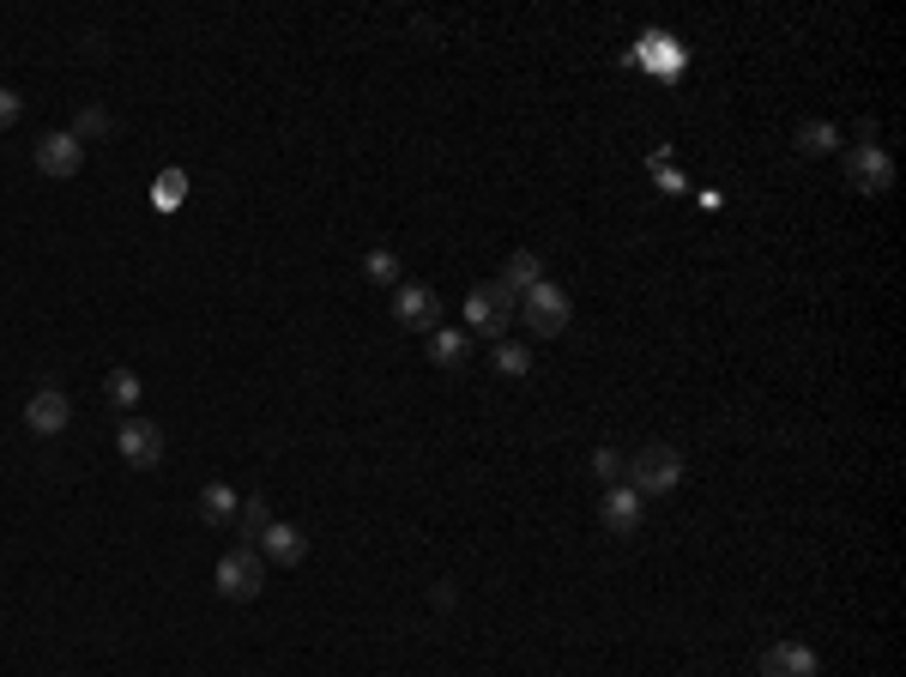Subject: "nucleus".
Returning a JSON list of instances; mask_svg holds the SVG:
<instances>
[{"label": "nucleus", "mask_w": 906, "mask_h": 677, "mask_svg": "<svg viewBox=\"0 0 906 677\" xmlns=\"http://www.w3.org/2000/svg\"><path fill=\"white\" fill-rule=\"evenodd\" d=\"M846 176H852V188H858V194H888V188H895V158H888L883 146H871V139H864V146L846 151Z\"/></svg>", "instance_id": "39448f33"}, {"label": "nucleus", "mask_w": 906, "mask_h": 677, "mask_svg": "<svg viewBox=\"0 0 906 677\" xmlns=\"http://www.w3.org/2000/svg\"><path fill=\"white\" fill-rule=\"evenodd\" d=\"M67 134H73V139H80V146H85V139H109V134H115V121H109V109L85 104L80 115H73V127H67Z\"/></svg>", "instance_id": "f3484780"}, {"label": "nucleus", "mask_w": 906, "mask_h": 677, "mask_svg": "<svg viewBox=\"0 0 906 677\" xmlns=\"http://www.w3.org/2000/svg\"><path fill=\"white\" fill-rule=\"evenodd\" d=\"M236 527H242V539H261V532L272 527V508H266V496H242V508H236Z\"/></svg>", "instance_id": "6ab92c4d"}, {"label": "nucleus", "mask_w": 906, "mask_h": 677, "mask_svg": "<svg viewBox=\"0 0 906 677\" xmlns=\"http://www.w3.org/2000/svg\"><path fill=\"white\" fill-rule=\"evenodd\" d=\"M393 321L405 334H435L442 327V303L430 285H393Z\"/></svg>", "instance_id": "423d86ee"}, {"label": "nucleus", "mask_w": 906, "mask_h": 677, "mask_svg": "<svg viewBox=\"0 0 906 677\" xmlns=\"http://www.w3.org/2000/svg\"><path fill=\"white\" fill-rule=\"evenodd\" d=\"M761 677H822V659L810 642H773L761 654Z\"/></svg>", "instance_id": "9d476101"}, {"label": "nucleus", "mask_w": 906, "mask_h": 677, "mask_svg": "<svg viewBox=\"0 0 906 677\" xmlns=\"http://www.w3.org/2000/svg\"><path fill=\"white\" fill-rule=\"evenodd\" d=\"M236 508H242V496L230 490V484H206L200 490V520L206 527H236Z\"/></svg>", "instance_id": "2eb2a0df"}, {"label": "nucleus", "mask_w": 906, "mask_h": 677, "mask_svg": "<svg viewBox=\"0 0 906 677\" xmlns=\"http://www.w3.org/2000/svg\"><path fill=\"white\" fill-rule=\"evenodd\" d=\"M103 393H109V400L122 405V412H134V405H139V393H146V388H139V375H134V369H109V375H103Z\"/></svg>", "instance_id": "a211bd4d"}, {"label": "nucleus", "mask_w": 906, "mask_h": 677, "mask_svg": "<svg viewBox=\"0 0 906 677\" xmlns=\"http://www.w3.org/2000/svg\"><path fill=\"white\" fill-rule=\"evenodd\" d=\"M465 357H472V334H465V327H435L430 334V363L435 369H460Z\"/></svg>", "instance_id": "4468645a"}, {"label": "nucleus", "mask_w": 906, "mask_h": 677, "mask_svg": "<svg viewBox=\"0 0 906 677\" xmlns=\"http://www.w3.org/2000/svg\"><path fill=\"white\" fill-rule=\"evenodd\" d=\"M629 61H634V67H646V73H659V80H677V73H683V61H689V55H683V43H677V36L646 31V36H641V49H629Z\"/></svg>", "instance_id": "1a4fd4ad"}, {"label": "nucleus", "mask_w": 906, "mask_h": 677, "mask_svg": "<svg viewBox=\"0 0 906 677\" xmlns=\"http://www.w3.org/2000/svg\"><path fill=\"white\" fill-rule=\"evenodd\" d=\"M834 146H840L834 121H804L798 127V151H804V158H822V151H834Z\"/></svg>", "instance_id": "aec40b11"}, {"label": "nucleus", "mask_w": 906, "mask_h": 677, "mask_svg": "<svg viewBox=\"0 0 906 677\" xmlns=\"http://www.w3.org/2000/svg\"><path fill=\"white\" fill-rule=\"evenodd\" d=\"M67 424H73V400L61 388H36L31 400H24V430H31V436H61Z\"/></svg>", "instance_id": "6e6552de"}, {"label": "nucleus", "mask_w": 906, "mask_h": 677, "mask_svg": "<svg viewBox=\"0 0 906 677\" xmlns=\"http://www.w3.org/2000/svg\"><path fill=\"white\" fill-rule=\"evenodd\" d=\"M641 515H646V503L629 490V484H611L604 490V503H599V520H604V532H617V539H629V532H641Z\"/></svg>", "instance_id": "9b49d317"}, {"label": "nucleus", "mask_w": 906, "mask_h": 677, "mask_svg": "<svg viewBox=\"0 0 906 677\" xmlns=\"http://www.w3.org/2000/svg\"><path fill=\"white\" fill-rule=\"evenodd\" d=\"M629 490L641 496H671L683 484V454L671 448V442H646V448H634V459H629Z\"/></svg>", "instance_id": "f257e3e1"}, {"label": "nucleus", "mask_w": 906, "mask_h": 677, "mask_svg": "<svg viewBox=\"0 0 906 677\" xmlns=\"http://www.w3.org/2000/svg\"><path fill=\"white\" fill-rule=\"evenodd\" d=\"M496 369H502L508 381L533 375V351H526V345H514V339H502V345H496Z\"/></svg>", "instance_id": "4be33fe9"}, {"label": "nucleus", "mask_w": 906, "mask_h": 677, "mask_svg": "<svg viewBox=\"0 0 906 677\" xmlns=\"http://www.w3.org/2000/svg\"><path fill=\"white\" fill-rule=\"evenodd\" d=\"M254 551H261L266 563H284V569H291V563H303V557H308V532L291 527V520H272L261 539H254Z\"/></svg>", "instance_id": "f8f14e48"}, {"label": "nucleus", "mask_w": 906, "mask_h": 677, "mask_svg": "<svg viewBox=\"0 0 906 677\" xmlns=\"http://www.w3.org/2000/svg\"><path fill=\"white\" fill-rule=\"evenodd\" d=\"M261 586H266V557L254 551V544H236V551L218 557V593H224L230 605L261 599Z\"/></svg>", "instance_id": "f03ea898"}, {"label": "nucleus", "mask_w": 906, "mask_h": 677, "mask_svg": "<svg viewBox=\"0 0 906 677\" xmlns=\"http://www.w3.org/2000/svg\"><path fill=\"white\" fill-rule=\"evenodd\" d=\"M115 454H122L134 472L158 466V459H164V430L151 424V417H127V424L115 430Z\"/></svg>", "instance_id": "0eeeda50"}, {"label": "nucleus", "mask_w": 906, "mask_h": 677, "mask_svg": "<svg viewBox=\"0 0 906 677\" xmlns=\"http://www.w3.org/2000/svg\"><path fill=\"white\" fill-rule=\"evenodd\" d=\"M362 278H369V285H399V254L393 248H369L362 254Z\"/></svg>", "instance_id": "412c9836"}, {"label": "nucleus", "mask_w": 906, "mask_h": 677, "mask_svg": "<svg viewBox=\"0 0 906 677\" xmlns=\"http://www.w3.org/2000/svg\"><path fill=\"white\" fill-rule=\"evenodd\" d=\"M520 315H526V327H533L538 339H562V334H568V321H575V303H568V290H562V285L538 278V285L520 297Z\"/></svg>", "instance_id": "7ed1b4c3"}, {"label": "nucleus", "mask_w": 906, "mask_h": 677, "mask_svg": "<svg viewBox=\"0 0 906 677\" xmlns=\"http://www.w3.org/2000/svg\"><path fill=\"white\" fill-rule=\"evenodd\" d=\"M181 194H188V170H164V176H158V188H151V200H158L164 212H176V207H181Z\"/></svg>", "instance_id": "5701e85b"}, {"label": "nucleus", "mask_w": 906, "mask_h": 677, "mask_svg": "<svg viewBox=\"0 0 906 677\" xmlns=\"http://www.w3.org/2000/svg\"><path fill=\"white\" fill-rule=\"evenodd\" d=\"M36 170L43 176H61V182H67V176H80L85 170V146L73 134H49L43 146H36Z\"/></svg>", "instance_id": "ddd939ff"}, {"label": "nucleus", "mask_w": 906, "mask_h": 677, "mask_svg": "<svg viewBox=\"0 0 906 677\" xmlns=\"http://www.w3.org/2000/svg\"><path fill=\"white\" fill-rule=\"evenodd\" d=\"M592 478H599V484H623L629 478V459L617 454V448H599V454H592Z\"/></svg>", "instance_id": "b1692460"}, {"label": "nucleus", "mask_w": 906, "mask_h": 677, "mask_svg": "<svg viewBox=\"0 0 906 677\" xmlns=\"http://www.w3.org/2000/svg\"><path fill=\"white\" fill-rule=\"evenodd\" d=\"M508 321H514V290L508 285H502V278H496V285H477L472 290V297H465V334H484V339H502V334H508Z\"/></svg>", "instance_id": "20e7f679"}, {"label": "nucleus", "mask_w": 906, "mask_h": 677, "mask_svg": "<svg viewBox=\"0 0 906 677\" xmlns=\"http://www.w3.org/2000/svg\"><path fill=\"white\" fill-rule=\"evenodd\" d=\"M538 278H544V261H538L533 248H514V254H508V266H502V285H508L514 297H526V290H533Z\"/></svg>", "instance_id": "dca6fc26"}, {"label": "nucleus", "mask_w": 906, "mask_h": 677, "mask_svg": "<svg viewBox=\"0 0 906 677\" xmlns=\"http://www.w3.org/2000/svg\"><path fill=\"white\" fill-rule=\"evenodd\" d=\"M19 92H7V85H0V127H12V121H19Z\"/></svg>", "instance_id": "393cba45"}]
</instances>
